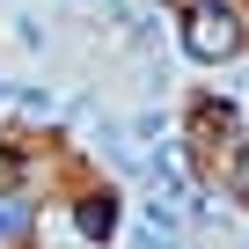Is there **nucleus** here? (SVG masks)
Here are the masks:
<instances>
[{
  "mask_svg": "<svg viewBox=\"0 0 249 249\" xmlns=\"http://www.w3.org/2000/svg\"><path fill=\"white\" fill-rule=\"evenodd\" d=\"M183 52L205 59V66L234 59V52H242V15L227 8V0H198V8L183 15Z\"/></svg>",
  "mask_w": 249,
  "mask_h": 249,
  "instance_id": "f257e3e1",
  "label": "nucleus"
},
{
  "mask_svg": "<svg viewBox=\"0 0 249 249\" xmlns=\"http://www.w3.org/2000/svg\"><path fill=\"white\" fill-rule=\"evenodd\" d=\"M110 227H117V198H110V191H103V198H81V234L110 242Z\"/></svg>",
  "mask_w": 249,
  "mask_h": 249,
  "instance_id": "f03ea898",
  "label": "nucleus"
},
{
  "mask_svg": "<svg viewBox=\"0 0 249 249\" xmlns=\"http://www.w3.org/2000/svg\"><path fill=\"white\" fill-rule=\"evenodd\" d=\"M95 147H103V154H110L117 169H124V161H132V147H124V124H110V117L95 124Z\"/></svg>",
  "mask_w": 249,
  "mask_h": 249,
  "instance_id": "7ed1b4c3",
  "label": "nucleus"
},
{
  "mask_svg": "<svg viewBox=\"0 0 249 249\" xmlns=\"http://www.w3.org/2000/svg\"><path fill=\"white\" fill-rule=\"evenodd\" d=\"M59 8H81V15H110V22H124L117 0H59Z\"/></svg>",
  "mask_w": 249,
  "mask_h": 249,
  "instance_id": "20e7f679",
  "label": "nucleus"
},
{
  "mask_svg": "<svg viewBox=\"0 0 249 249\" xmlns=\"http://www.w3.org/2000/svg\"><path fill=\"white\" fill-rule=\"evenodd\" d=\"M15 103H22V117H52V95H44V88H30V95H15Z\"/></svg>",
  "mask_w": 249,
  "mask_h": 249,
  "instance_id": "39448f33",
  "label": "nucleus"
},
{
  "mask_svg": "<svg viewBox=\"0 0 249 249\" xmlns=\"http://www.w3.org/2000/svg\"><path fill=\"white\" fill-rule=\"evenodd\" d=\"M234 191L249 198V140H242V154H234Z\"/></svg>",
  "mask_w": 249,
  "mask_h": 249,
  "instance_id": "423d86ee",
  "label": "nucleus"
},
{
  "mask_svg": "<svg viewBox=\"0 0 249 249\" xmlns=\"http://www.w3.org/2000/svg\"><path fill=\"white\" fill-rule=\"evenodd\" d=\"M15 227H22V205H0V242H8Z\"/></svg>",
  "mask_w": 249,
  "mask_h": 249,
  "instance_id": "0eeeda50",
  "label": "nucleus"
},
{
  "mask_svg": "<svg viewBox=\"0 0 249 249\" xmlns=\"http://www.w3.org/2000/svg\"><path fill=\"white\" fill-rule=\"evenodd\" d=\"M0 103H8V81H0Z\"/></svg>",
  "mask_w": 249,
  "mask_h": 249,
  "instance_id": "6e6552de",
  "label": "nucleus"
}]
</instances>
